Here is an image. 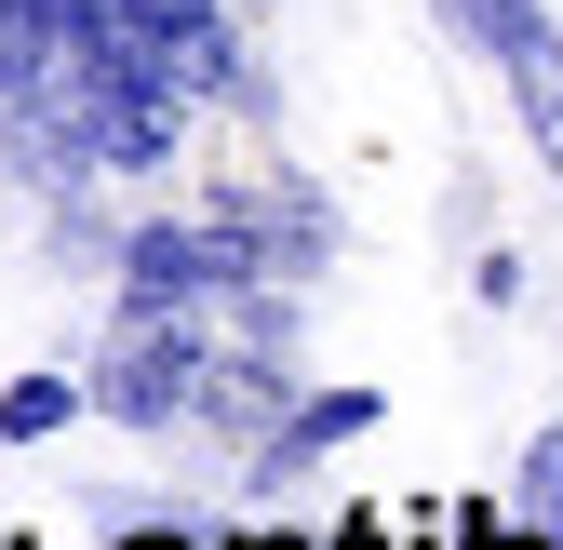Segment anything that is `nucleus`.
<instances>
[{"instance_id":"f257e3e1","label":"nucleus","mask_w":563,"mask_h":550,"mask_svg":"<svg viewBox=\"0 0 563 550\" xmlns=\"http://www.w3.org/2000/svg\"><path fill=\"white\" fill-rule=\"evenodd\" d=\"M349 430H376V389H322L309 417L268 443V470H309V457H322V443H349Z\"/></svg>"},{"instance_id":"f03ea898","label":"nucleus","mask_w":563,"mask_h":550,"mask_svg":"<svg viewBox=\"0 0 563 550\" xmlns=\"http://www.w3.org/2000/svg\"><path fill=\"white\" fill-rule=\"evenodd\" d=\"M456 28H470L483 54H537V41H550V14H537V0H456Z\"/></svg>"},{"instance_id":"7ed1b4c3","label":"nucleus","mask_w":563,"mask_h":550,"mask_svg":"<svg viewBox=\"0 0 563 550\" xmlns=\"http://www.w3.org/2000/svg\"><path fill=\"white\" fill-rule=\"evenodd\" d=\"M41 430H67V389L54 376H27L14 403H0V443H41Z\"/></svg>"},{"instance_id":"20e7f679","label":"nucleus","mask_w":563,"mask_h":550,"mask_svg":"<svg viewBox=\"0 0 563 550\" xmlns=\"http://www.w3.org/2000/svg\"><path fill=\"white\" fill-rule=\"evenodd\" d=\"M523 497H537V524L563 537V430H537V457H523Z\"/></svg>"},{"instance_id":"39448f33","label":"nucleus","mask_w":563,"mask_h":550,"mask_svg":"<svg viewBox=\"0 0 563 550\" xmlns=\"http://www.w3.org/2000/svg\"><path fill=\"white\" fill-rule=\"evenodd\" d=\"M470 550H563L550 524H470Z\"/></svg>"},{"instance_id":"423d86ee","label":"nucleus","mask_w":563,"mask_h":550,"mask_svg":"<svg viewBox=\"0 0 563 550\" xmlns=\"http://www.w3.org/2000/svg\"><path fill=\"white\" fill-rule=\"evenodd\" d=\"M134 550H188V537H134Z\"/></svg>"},{"instance_id":"0eeeda50","label":"nucleus","mask_w":563,"mask_h":550,"mask_svg":"<svg viewBox=\"0 0 563 550\" xmlns=\"http://www.w3.org/2000/svg\"><path fill=\"white\" fill-rule=\"evenodd\" d=\"M242 550H296V537H242Z\"/></svg>"}]
</instances>
